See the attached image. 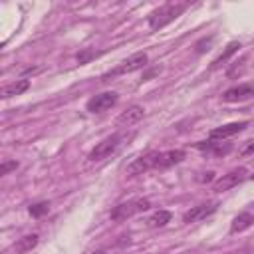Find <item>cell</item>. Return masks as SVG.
<instances>
[{"label":"cell","mask_w":254,"mask_h":254,"mask_svg":"<svg viewBox=\"0 0 254 254\" xmlns=\"http://www.w3.org/2000/svg\"><path fill=\"white\" fill-rule=\"evenodd\" d=\"M151 208V202H149V198H131V200H127V202H121V204H117V206H113V210H111V220H115V222H121V220H127V218H131V216H135V214H139V212H145V210H149Z\"/></svg>","instance_id":"3"},{"label":"cell","mask_w":254,"mask_h":254,"mask_svg":"<svg viewBox=\"0 0 254 254\" xmlns=\"http://www.w3.org/2000/svg\"><path fill=\"white\" fill-rule=\"evenodd\" d=\"M250 97H254V85H250V83L234 85L222 93V101H226V103H238V101H244Z\"/></svg>","instance_id":"9"},{"label":"cell","mask_w":254,"mask_h":254,"mask_svg":"<svg viewBox=\"0 0 254 254\" xmlns=\"http://www.w3.org/2000/svg\"><path fill=\"white\" fill-rule=\"evenodd\" d=\"M218 208V202H204V204H198V206H192L190 210H187L183 214V222L190 224V222H196V220H202L210 214H214Z\"/></svg>","instance_id":"8"},{"label":"cell","mask_w":254,"mask_h":254,"mask_svg":"<svg viewBox=\"0 0 254 254\" xmlns=\"http://www.w3.org/2000/svg\"><path fill=\"white\" fill-rule=\"evenodd\" d=\"M95 56H99V52H95V50H89V48H85V50H81L75 58H77V62L79 64H87L89 60H93Z\"/></svg>","instance_id":"19"},{"label":"cell","mask_w":254,"mask_h":254,"mask_svg":"<svg viewBox=\"0 0 254 254\" xmlns=\"http://www.w3.org/2000/svg\"><path fill=\"white\" fill-rule=\"evenodd\" d=\"M238 48H240V42H230V44L224 48V52H222V54H220V56H218V58L212 62V67H218L220 64L228 62V60H230V58H232V56L238 52Z\"/></svg>","instance_id":"17"},{"label":"cell","mask_w":254,"mask_h":254,"mask_svg":"<svg viewBox=\"0 0 254 254\" xmlns=\"http://www.w3.org/2000/svg\"><path fill=\"white\" fill-rule=\"evenodd\" d=\"M246 127H248V121H236V123H226V125H220V127L212 129L208 137H210V141H222V139H226V137H232V135H236V133L244 131Z\"/></svg>","instance_id":"10"},{"label":"cell","mask_w":254,"mask_h":254,"mask_svg":"<svg viewBox=\"0 0 254 254\" xmlns=\"http://www.w3.org/2000/svg\"><path fill=\"white\" fill-rule=\"evenodd\" d=\"M159 153L161 151H149L141 157H137L133 163L127 165V175L129 177H135V175H143L151 169H157V161H159Z\"/></svg>","instance_id":"5"},{"label":"cell","mask_w":254,"mask_h":254,"mask_svg":"<svg viewBox=\"0 0 254 254\" xmlns=\"http://www.w3.org/2000/svg\"><path fill=\"white\" fill-rule=\"evenodd\" d=\"M147 62H149V56H147L145 52H137V54L129 56L127 60H123L117 67H113V69H109L107 73H103V75H101V81H109L111 77H117V75H123V73H131V71H135V69H141V67L147 65Z\"/></svg>","instance_id":"4"},{"label":"cell","mask_w":254,"mask_h":254,"mask_svg":"<svg viewBox=\"0 0 254 254\" xmlns=\"http://www.w3.org/2000/svg\"><path fill=\"white\" fill-rule=\"evenodd\" d=\"M125 139H127V135H125V133H113V135L105 137L103 141H99V143L89 151L87 159H89L91 163H97V161L107 159L109 155H113V153L121 147V143H123Z\"/></svg>","instance_id":"2"},{"label":"cell","mask_w":254,"mask_h":254,"mask_svg":"<svg viewBox=\"0 0 254 254\" xmlns=\"http://www.w3.org/2000/svg\"><path fill=\"white\" fill-rule=\"evenodd\" d=\"M246 179H248L246 169H244V167H238V169H234V171L222 175L218 181H214L212 190H216V192H224V190H228V189L238 187V185H240L242 181H246Z\"/></svg>","instance_id":"6"},{"label":"cell","mask_w":254,"mask_h":254,"mask_svg":"<svg viewBox=\"0 0 254 254\" xmlns=\"http://www.w3.org/2000/svg\"><path fill=\"white\" fill-rule=\"evenodd\" d=\"M143 115H145V109H143L141 105H131V107H127V109L117 117V125H133V123H137L139 119H143Z\"/></svg>","instance_id":"12"},{"label":"cell","mask_w":254,"mask_h":254,"mask_svg":"<svg viewBox=\"0 0 254 254\" xmlns=\"http://www.w3.org/2000/svg\"><path fill=\"white\" fill-rule=\"evenodd\" d=\"M252 177H254V175H252Z\"/></svg>","instance_id":"23"},{"label":"cell","mask_w":254,"mask_h":254,"mask_svg":"<svg viewBox=\"0 0 254 254\" xmlns=\"http://www.w3.org/2000/svg\"><path fill=\"white\" fill-rule=\"evenodd\" d=\"M91 254H107L105 250H95V252H91Z\"/></svg>","instance_id":"22"},{"label":"cell","mask_w":254,"mask_h":254,"mask_svg":"<svg viewBox=\"0 0 254 254\" xmlns=\"http://www.w3.org/2000/svg\"><path fill=\"white\" fill-rule=\"evenodd\" d=\"M14 169H18V161L14 159V161H4L2 165H0V175H8L10 171H14Z\"/></svg>","instance_id":"20"},{"label":"cell","mask_w":254,"mask_h":254,"mask_svg":"<svg viewBox=\"0 0 254 254\" xmlns=\"http://www.w3.org/2000/svg\"><path fill=\"white\" fill-rule=\"evenodd\" d=\"M48 210H50V204H48V202H36V204H32V206H30V214H32L34 218L44 216Z\"/></svg>","instance_id":"18"},{"label":"cell","mask_w":254,"mask_h":254,"mask_svg":"<svg viewBox=\"0 0 254 254\" xmlns=\"http://www.w3.org/2000/svg\"><path fill=\"white\" fill-rule=\"evenodd\" d=\"M117 99H119V95H117L115 91H103V93L93 95V97L85 103V107H87L89 113H101V111L111 109V107L117 103Z\"/></svg>","instance_id":"7"},{"label":"cell","mask_w":254,"mask_h":254,"mask_svg":"<svg viewBox=\"0 0 254 254\" xmlns=\"http://www.w3.org/2000/svg\"><path fill=\"white\" fill-rule=\"evenodd\" d=\"M185 10H187V4H179V2H167V4H163V6H159L157 10H153L147 16L149 28L151 30H161L167 24H171L177 16H181Z\"/></svg>","instance_id":"1"},{"label":"cell","mask_w":254,"mask_h":254,"mask_svg":"<svg viewBox=\"0 0 254 254\" xmlns=\"http://www.w3.org/2000/svg\"><path fill=\"white\" fill-rule=\"evenodd\" d=\"M250 226H254V214H250V212H240L238 216H234V220H232V224H230V232L236 234V232H242V230H246V228H250Z\"/></svg>","instance_id":"14"},{"label":"cell","mask_w":254,"mask_h":254,"mask_svg":"<svg viewBox=\"0 0 254 254\" xmlns=\"http://www.w3.org/2000/svg\"><path fill=\"white\" fill-rule=\"evenodd\" d=\"M185 157H187V153H185L183 149L161 151V153H159V161H157V169H169V167H173V165H179Z\"/></svg>","instance_id":"11"},{"label":"cell","mask_w":254,"mask_h":254,"mask_svg":"<svg viewBox=\"0 0 254 254\" xmlns=\"http://www.w3.org/2000/svg\"><path fill=\"white\" fill-rule=\"evenodd\" d=\"M167 222H171V212H169V210H157V212H153V214L147 218V226H151V228L165 226Z\"/></svg>","instance_id":"16"},{"label":"cell","mask_w":254,"mask_h":254,"mask_svg":"<svg viewBox=\"0 0 254 254\" xmlns=\"http://www.w3.org/2000/svg\"><path fill=\"white\" fill-rule=\"evenodd\" d=\"M28 87H30V81H28V79H16V81L8 83V85L2 89V97H4V99H10V97H14V95H22L24 91H28Z\"/></svg>","instance_id":"13"},{"label":"cell","mask_w":254,"mask_h":254,"mask_svg":"<svg viewBox=\"0 0 254 254\" xmlns=\"http://www.w3.org/2000/svg\"><path fill=\"white\" fill-rule=\"evenodd\" d=\"M202 175H204V177H198V181H200V183H210V181L214 179V173H212V171H208V173H202Z\"/></svg>","instance_id":"21"},{"label":"cell","mask_w":254,"mask_h":254,"mask_svg":"<svg viewBox=\"0 0 254 254\" xmlns=\"http://www.w3.org/2000/svg\"><path fill=\"white\" fill-rule=\"evenodd\" d=\"M38 240H40L38 234H28V236L20 238V240L14 244V252H16V254H26V252H30L32 248H36Z\"/></svg>","instance_id":"15"}]
</instances>
